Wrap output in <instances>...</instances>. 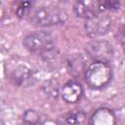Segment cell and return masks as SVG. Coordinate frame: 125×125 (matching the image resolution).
<instances>
[{"instance_id":"cell-10","label":"cell","mask_w":125,"mask_h":125,"mask_svg":"<svg viewBox=\"0 0 125 125\" xmlns=\"http://www.w3.org/2000/svg\"><path fill=\"white\" fill-rule=\"evenodd\" d=\"M33 78L32 71L30 68H28L26 65H18L15 70H13L12 73V79L15 80V82L19 85H26L31 81Z\"/></svg>"},{"instance_id":"cell-8","label":"cell","mask_w":125,"mask_h":125,"mask_svg":"<svg viewBox=\"0 0 125 125\" xmlns=\"http://www.w3.org/2000/svg\"><path fill=\"white\" fill-rule=\"evenodd\" d=\"M89 123L92 125H113L116 123V116L110 108L101 107L92 114Z\"/></svg>"},{"instance_id":"cell-1","label":"cell","mask_w":125,"mask_h":125,"mask_svg":"<svg viewBox=\"0 0 125 125\" xmlns=\"http://www.w3.org/2000/svg\"><path fill=\"white\" fill-rule=\"evenodd\" d=\"M23 47L32 54L47 56L56 49L55 37L48 31L39 30L29 33L23 38Z\"/></svg>"},{"instance_id":"cell-2","label":"cell","mask_w":125,"mask_h":125,"mask_svg":"<svg viewBox=\"0 0 125 125\" xmlns=\"http://www.w3.org/2000/svg\"><path fill=\"white\" fill-rule=\"evenodd\" d=\"M112 78V70L107 62H94L88 65L85 71V79L88 86L94 90H100L109 84Z\"/></svg>"},{"instance_id":"cell-14","label":"cell","mask_w":125,"mask_h":125,"mask_svg":"<svg viewBox=\"0 0 125 125\" xmlns=\"http://www.w3.org/2000/svg\"><path fill=\"white\" fill-rule=\"evenodd\" d=\"M22 120L25 123H29V124H36L40 122V115L37 111L33 110V109H27L22 116Z\"/></svg>"},{"instance_id":"cell-13","label":"cell","mask_w":125,"mask_h":125,"mask_svg":"<svg viewBox=\"0 0 125 125\" xmlns=\"http://www.w3.org/2000/svg\"><path fill=\"white\" fill-rule=\"evenodd\" d=\"M101 11H117L120 8V0H99Z\"/></svg>"},{"instance_id":"cell-9","label":"cell","mask_w":125,"mask_h":125,"mask_svg":"<svg viewBox=\"0 0 125 125\" xmlns=\"http://www.w3.org/2000/svg\"><path fill=\"white\" fill-rule=\"evenodd\" d=\"M67 65L69 72L74 76H81L85 74L88 67L87 59L82 54H73L68 58Z\"/></svg>"},{"instance_id":"cell-4","label":"cell","mask_w":125,"mask_h":125,"mask_svg":"<svg viewBox=\"0 0 125 125\" xmlns=\"http://www.w3.org/2000/svg\"><path fill=\"white\" fill-rule=\"evenodd\" d=\"M112 26L111 18L104 12H99L89 19H86L85 29L90 37H99L106 34Z\"/></svg>"},{"instance_id":"cell-3","label":"cell","mask_w":125,"mask_h":125,"mask_svg":"<svg viewBox=\"0 0 125 125\" xmlns=\"http://www.w3.org/2000/svg\"><path fill=\"white\" fill-rule=\"evenodd\" d=\"M68 16L66 12L58 7H41L35 11L31 21L37 26H52L64 23Z\"/></svg>"},{"instance_id":"cell-5","label":"cell","mask_w":125,"mask_h":125,"mask_svg":"<svg viewBox=\"0 0 125 125\" xmlns=\"http://www.w3.org/2000/svg\"><path fill=\"white\" fill-rule=\"evenodd\" d=\"M86 53L94 62H109L113 58L111 44L104 40H93L85 47Z\"/></svg>"},{"instance_id":"cell-12","label":"cell","mask_w":125,"mask_h":125,"mask_svg":"<svg viewBox=\"0 0 125 125\" xmlns=\"http://www.w3.org/2000/svg\"><path fill=\"white\" fill-rule=\"evenodd\" d=\"M87 114L83 111H78V112H72V113H68L65 117H64V123L66 124H75V125H79V124H85L89 121H87Z\"/></svg>"},{"instance_id":"cell-15","label":"cell","mask_w":125,"mask_h":125,"mask_svg":"<svg viewBox=\"0 0 125 125\" xmlns=\"http://www.w3.org/2000/svg\"><path fill=\"white\" fill-rule=\"evenodd\" d=\"M0 108H1V106H0Z\"/></svg>"},{"instance_id":"cell-11","label":"cell","mask_w":125,"mask_h":125,"mask_svg":"<svg viewBox=\"0 0 125 125\" xmlns=\"http://www.w3.org/2000/svg\"><path fill=\"white\" fill-rule=\"evenodd\" d=\"M33 6L34 0H15L12 5V9L18 18L22 19L30 13Z\"/></svg>"},{"instance_id":"cell-7","label":"cell","mask_w":125,"mask_h":125,"mask_svg":"<svg viewBox=\"0 0 125 125\" xmlns=\"http://www.w3.org/2000/svg\"><path fill=\"white\" fill-rule=\"evenodd\" d=\"M83 95V88L80 83L76 81L66 82L61 91L62 99L67 104H76L80 101Z\"/></svg>"},{"instance_id":"cell-6","label":"cell","mask_w":125,"mask_h":125,"mask_svg":"<svg viewBox=\"0 0 125 125\" xmlns=\"http://www.w3.org/2000/svg\"><path fill=\"white\" fill-rule=\"evenodd\" d=\"M73 11L76 17L81 19H89L97 13L101 12L99 0H76Z\"/></svg>"}]
</instances>
